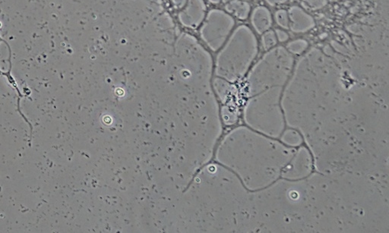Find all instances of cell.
I'll use <instances>...</instances> for the list:
<instances>
[{
    "instance_id": "5b68a950",
    "label": "cell",
    "mask_w": 389,
    "mask_h": 233,
    "mask_svg": "<svg viewBox=\"0 0 389 233\" xmlns=\"http://www.w3.org/2000/svg\"><path fill=\"white\" fill-rule=\"evenodd\" d=\"M282 141L287 145L296 147L301 144L302 138L300 134L296 131L288 130L284 133V136L282 137Z\"/></svg>"
},
{
    "instance_id": "52a82bcc",
    "label": "cell",
    "mask_w": 389,
    "mask_h": 233,
    "mask_svg": "<svg viewBox=\"0 0 389 233\" xmlns=\"http://www.w3.org/2000/svg\"><path fill=\"white\" fill-rule=\"evenodd\" d=\"M278 39H277L276 34L273 31H269L265 33L262 38V47L265 50H269L273 48L274 46L276 45Z\"/></svg>"
},
{
    "instance_id": "277c9868",
    "label": "cell",
    "mask_w": 389,
    "mask_h": 233,
    "mask_svg": "<svg viewBox=\"0 0 389 233\" xmlns=\"http://www.w3.org/2000/svg\"><path fill=\"white\" fill-rule=\"evenodd\" d=\"M230 11L240 19H246L250 12V6L246 2L236 1L230 4Z\"/></svg>"
},
{
    "instance_id": "6da1fadb",
    "label": "cell",
    "mask_w": 389,
    "mask_h": 233,
    "mask_svg": "<svg viewBox=\"0 0 389 233\" xmlns=\"http://www.w3.org/2000/svg\"><path fill=\"white\" fill-rule=\"evenodd\" d=\"M310 154L304 147L297 151L288 166L283 171L282 176L289 180H299L306 177L311 173Z\"/></svg>"
},
{
    "instance_id": "30bf717a",
    "label": "cell",
    "mask_w": 389,
    "mask_h": 233,
    "mask_svg": "<svg viewBox=\"0 0 389 233\" xmlns=\"http://www.w3.org/2000/svg\"><path fill=\"white\" fill-rule=\"evenodd\" d=\"M275 34H276V37L277 39H278V40H279V41L281 43L286 42L287 40H288V34H287L285 31L278 29L276 30Z\"/></svg>"
},
{
    "instance_id": "ba28073f",
    "label": "cell",
    "mask_w": 389,
    "mask_h": 233,
    "mask_svg": "<svg viewBox=\"0 0 389 233\" xmlns=\"http://www.w3.org/2000/svg\"><path fill=\"white\" fill-rule=\"evenodd\" d=\"M275 20L279 26L283 28H288L290 25V20H289V15L287 12L284 9L278 11L275 14Z\"/></svg>"
},
{
    "instance_id": "7a4b0ae2",
    "label": "cell",
    "mask_w": 389,
    "mask_h": 233,
    "mask_svg": "<svg viewBox=\"0 0 389 233\" xmlns=\"http://www.w3.org/2000/svg\"><path fill=\"white\" fill-rule=\"evenodd\" d=\"M290 18V28L296 33H303L313 29L315 22L309 14L305 12L301 8L294 6L289 12Z\"/></svg>"
},
{
    "instance_id": "9c48e42d",
    "label": "cell",
    "mask_w": 389,
    "mask_h": 233,
    "mask_svg": "<svg viewBox=\"0 0 389 233\" xmlns=\"http://www.w3.org/2000/svg\"><path fill=\"white\" fill-rule=\"evenodd\" d=\"M305 2H306L309 8L314 9H317L316 3L318 5V6H319V8L323 7L325 5L327 4L326 0H305Z\"/></svg>"
},
{
    "instance_id": "8fae6325",
    "label": "cell",
    "mask_w": 389,
    "mask_h": 233,
    "mask_svg": "<svg viewBox=\"0 0 389 233\" xmlns=\"http://www.w3.org/2000/svg\"><path fill=\"white\" fill-rule=\"evenodd\" d=\"M288 0H266L267 3L270 5V6H275V5L281 4V3H286Z\"/></svg>"
},
{
    "instance_id": "8992f818",
    "label": "cell",
    "mask_w": 389,
    "mask_h": 233,
    "mask_svg": "<svg viewBox=\"0 0 389 233\" xmlns=\"http://www.w3.org/2000/svg\"><path fill=\"white\" fill-rule=\"evenodd\" d=\"M308 43L304 40H297L287 44V49L290 53L300 55L307 49Z\"/></svg>"
},
{
    "instance_id": "3957f363",
    "label": "cell",
    "mask_w": 389,
    "mask_h": 233,
    "mask_svg": "<svg viewBox=\"0 0 389 233\" xmlns=\"http://www.w3.org/2000/svg\"><path fill=\"white\" fill-rule=\"evenodd\" d=\"M271 23L273 19L268 9L263 6H259L253 11L252 24L259 34H262L268 31L271 26Z\"/></svg>"
}]
</instances>
